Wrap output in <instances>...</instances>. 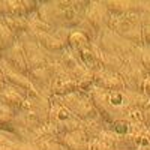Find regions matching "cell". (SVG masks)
<instances>
[{
  "mask_svg": "<svg viewBox=\"0 0 150 150\" xmlns=\"http://www.w3.org/2000/svg\"><path fill=\"white\" fill-rule=\"evenodd\" d=\"M89 96L98 111L99 117L108 125H112L123 119H129L131 112L134 111L129 90L104 92L95 87V89L89 92Z\"/></svg>",
  "mask_w": 150,
  "mask_h": 150,
  "instance_id": "6da1fadb",
  "label": "cell"
},
{
  "mask_svg": "<svg viewBox=\"0 0 150 150\" xmlns=\"http://www.w3.org/2000/svg\"><path fill=\"white\" fill-rule=\"evenodd\" d=\"M143 27L141 18L135 14L125 15V17H111L108 30L119 35L122 39L131 42L132 45L143 44Z\"/></svg>",
  "mask_w": 150,
  "mask_h": 150,
  "instance_id": "7a4b0ae2",
  "label": "cell"
},
{
  "mask_svg": "<svg viewBox=\"0 0 150 150\" xmlns=\"http://www.w3.org/2000/svg\"><path fill=\"white\" fill-rule=\"evenodd\" d=\"M60 104L63 107H66L80 122H87V120L99 117L90 96L87 95L86 92L78 90V92L71 93L68 96H63Z\"/></svg>",
  "mask_w": 150,
  "mask_h": 150,
  "instance_id": "3957f363",
  "label": "cell"
},
{
  "mask_svg": "<svg viewBox=\"0 0 150 150\" xmlns=\"http://www.w3.org/2000/svg\"><path fill=\"white\" fill-rule=\"evenodd\" d=\"M81 123L83 122H80L60 102H56L51 108H50V125L54 128L56 134L60 135L62 138L69 132L81 129Z\"/></svg>",
  "mask_w": 150,
  "mask_h": 150,
  "instance_id": "277c9868",
  "label": "cell"
},
{
  "mask_svg": "<svg viewBox=\"0 0 150 150\" xmlns=\"http://www.w3.org/2000/svg\"><path fill=\"white\" fill-rule=\"evenodd\" d=\"M119 75L122 77L126 90L129 92H143L144 83L149 77V74L140 63H126Z\"/></svg>",
  "mask_w": 150,
  "mask_h": 150,
  "instance_id": "5b68a950",
  "label": "cell"
},
{
  "mask_svg": "<svg viewBox=\"0 0 150 150\" xmlns=\"http://www.w3.org/2000/svg\"><path fill=\"white\" fill-rule=\"evenodd\" d=\"M90 6H87L86 11V21L96 30V33H101L105 29L108 30V24L111 20V14L108 12L107 6L104 5V2H93L89 3Z\"/></svg>",
  "mask_w": 150,
  "mask_h": 150,
  "instance_id": "8992f818",
  "label": "cell"
},
{
  "mask_svg": "<svg viewBox=\"0 0 150 150\" xmlns=\"http://www.w3.org/2000/svg\"><path fill=\"white\" fill-rule=\"evenodd\" d=\"M95 87L104 92H122L126 90L125 83L119 74L110 72L105 69H99L95 72Z\"/></svg>",
  "mask_w": 150,
  "mask_h": 150,
  "instance_id": "52a82bcc",
  "label": "cell"
},
{
  "mask_svg": "<svg viewBox=\"0 0 150 150\" xmlns=\"http://www.w3.org/2000/svg\"><path fill=\"white\" fill-rule=\"evenodd\" d=\"M104 5L107 6L110 14L114 17L131 15L144 9V6H140V2H129V0H112V2H104Z\"/></svg>",
  "mask_w": 150,
  "mask_h": 150,
  "instance_id": "ba28073f",
  "label": "cell"
},
{
  "mask_svg": "<svg viewBox=\"0 0 150 150\" xmlns=\"http://www.w3.org/2000/svg\"><path fill=\"white\" fill-rule=\"evenodd\" d=\"M60 143L63 144L66 150H90V146H92V141L87 138V135L84 134L83 129L66 134L60 140Z\"/></svg>",
  "mask_w": 150,
  "mask_h": 150,
  "instance_id": "9c48e42d",
  "label": "cell"
},
{
  "mask_svg": "<svg viewBox=\"0 0 150 150\" xmlns=\"http://www.w3.org/2000/svg\"><path fill=\"white\" fill-rule=\"evenodd\" d=\"M78 84L77 81H75L69 74L66 72H62L57 75V78L54 80L53 83V92L60 96V98H63V96H68L71 93H75V92H78Z\"/></svg>",
  "mask_w": 150,
  "mask_h": 150,
  "instance_id": "30bf717a",
  "label": "cell"
},
{
  "mask_svg": "<svg viewBox=\"0 0 150 150\" xmlns=\"http://www.w3.org/2000/svg\"><path fill=\"white\" fill-rule=\"evenodd\" d=\"M126 65V60L119 54H112V53H102L101 54V66L105 71L120 74Z\"/></svg>",
  "mask_w": 150,
  "mask_h": 150,
  "instance_id": "8fae6325",
  "label": "cell"
},
{
  "mask_svg": "<svg viewBox=\"0 0 150 150\" xmlns=\"http://www.w3.org/2000/svg\"><path fill=\"white\" fill-rule=\"evenodd\" d=\"M93 150H116V137L111 131L105 129L90 146Z\"/></svg>",
  "mask_w": 150,
  "mask_h": 150,
  "instance_id": "7c38bea8",
  "label": "cell"
},
{
  "mask_svg": "<svg viewBox=\"0 0 150 150\" xmlns=\"http://www.w3.org/2000/svg\"><path fill=\"white\" fill-rule=\"evenodd\" d=\"M102 123H105V122L101 117H96V119H92V120L83 122L81 123V129L87 135V138H89L90 141H93V140H96L98 137L105 131L104 126H102Z\"/></svg>",
  "mask_w": 150,
  "mask_h": 150,
  "instance_id": "4fadbf2b",
  "label": "cell"
},
{
  "mask_svg": "<svg viewBox=\"0 0 150 150\" xmlns=\"http://www.w3.org/2000/svg\"><path fill=\"white\" fill-rule=\"evenodd\" d=\"M68 44H69V47L72 48V53L77 54V53L81 51V50L90 47V45H92V41H90L84 33H81V32H78V30H74V32H71L69 36H68Z\"/></svg>",
  "mask_w": 150,
  "mask_h": 150,
  "instance_id": "5bb4252c",
  "label": "cell"
},
{
  "mask_svg": "<svg viewBox=\"0 0 150 150\" xmlns=\"http://www.w3.org/2000/svg\"><path fill=\"white\" fill-rule=\"evenodd\" d=\"M38 41H39L47 50H50V51H62V50H65L63 39H60V38H57L54 35H48V33L44 32L38 36Z\"/></svg>",
  "mask_w": 150,
  "mask_h": 150,
  "instance_id": "9a60e30c",
  "label": "cell"
},
{
  "mask_svg": "<svg viewBox=\"0 0 150 150\" xmlns=\"http://www.w3.org/2000/svg\"><path fill=\"white\" fill-rule=\"evenodd\" d=\"M140 65L150 75V48L141 50V53H140Z\"/></svg>",
  "mask_w": 150,
  "mask_h": 150,
  "instance_id": "2e32d148",
  "label": "cell"
},
{
  "mask_svg": "<svg viewBox=\"0 0 150 150\" xmlns=\"http://www.w3.org/2000/svg\"><path fill=\"white\" fill-rule=\"evenodd\" d=\"M39 150H66L62 143H56V141H47L42 144V147Z\"/></svg>",
  "mask_w": 150,
  "mask_h": 150,
  "instance_id": "e0dca14e",
  "label": "cell"
},
{
  "mask_svg": "<svg viewBox=\"0 0 150 150\" xmlns=\"http://www.w3.org/2000/svg\"><path fill=\"white\" fill-rule=\"evenodd\" d=\"M143 44L150 47V24H144L143 27Z\"/></svg>",
  "mask_w": 150,
  "mask_h": 150,
  "instance_id": "ac0fdd59",
  "label": "cell"
},
{
  "mask_svg": "<svg viewBox=\"0 0 150 150\" xmlns=\"http://www.w3.org/2000/svg\"><path fill=\"white\" fill-rule=\"evenodd\" d=\"M143 123H144V126L150 131V107L146 111H143Z\"/></svg>",
  "mask_w": 150,
  "mask_h": 150,
  "instance_id": "d6986e66",
  "label": "cell"
},
{
  "mask_svg": "<svg viewBox=\"0 0 150 150\" xmlns=\"http://www.w3.org/2000/svg\"><path fill=\"white\" fill-rule=\"evenodd\" d=\"M143 92L150 98V75L147 77V80H146V83H144V87H143Z\"/></svg>",
  "mask_w": 150,
  "mask_h": 150,
  "instance_id": "ffe728a7",
  "label": "cell"
},
{
  "mask_svg": "<svg viewBox=\"0 0 150 150\" xmlns=\"http://www.w3.org/2000/svg\"><path fill=\"white\" fill-rule=\"evenodd\" d=\"M18 150H38V149L33 147V146H21Z\"/></svg>",
  "mask_w": 150,
  "mask_h": 150,
  "instance_id": "44dd1931",
  "label": "cell"
},
{
  "mask_svg": "<svg viewBox=\"0 0 150 150\" xmlns=\"http://www.w3.org/2000/svg\"><path fill=\"white\" fill-rule=\"evenodd\" d=\"M138 150H150V144L146 146V147H141V149H138Z\"/></svg>",
  "mask_w": 150,
  "mask_h": 150,
  "instance_id": "7402d4cb",
  "label": "cell"
}]
</instances>
